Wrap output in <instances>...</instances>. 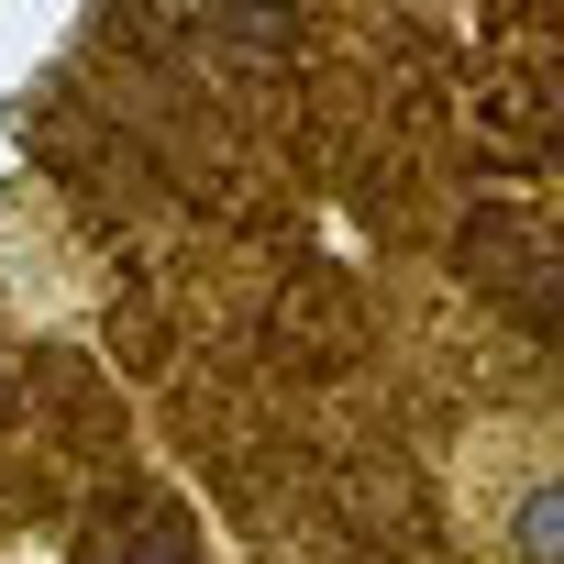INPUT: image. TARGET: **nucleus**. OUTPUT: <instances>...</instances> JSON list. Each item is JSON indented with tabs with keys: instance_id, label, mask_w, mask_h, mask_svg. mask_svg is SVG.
<instances>
[{
	"instance_id": "1",
	"label": "nucleus",
	"mask_w": 564,
	"mask_h": 564,
	"mask_svg": "<svg viewBox=\"0 0 564 564\" xmlns=\"http://www.w3.org/2000/svg\"><path fill=\"white\" fill-rule=\"evenodd\" d=\"M509 553H520V564H564V487H553V476L520 487V509H509Z\"/></svg>"
},
{
	"instance_id": "2",
	"label": "nucleus",
	"mask_w": 564,
	"mask_h": 564,
	"mask_svg": "<svg viewBox=\"0 0 564 564\" xmlns=\"http://www.w3.org/2000/svg\"><path fill=\"white\" fill-rule=\"evenodd\" d=\"M133 564H188V531H177V520H144V542H133Z\"/></svg>"
}]
</instances>
